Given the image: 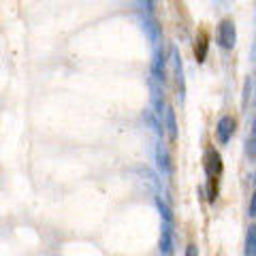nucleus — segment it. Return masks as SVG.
<instances>
[{
  "instance_id": "f257e3e1",
  "label": "nucleus",
  "mask_w": 256,
  "mask_h": 256,
  "mask_svg": "<svg viewBox=\"0 0 256 256\" xmlns=\"http://www.w3.org/2000/svg\"><path fill=\"white\" fill-rule=\"evenodd\" d=\"M216 41L222 50H233L237 41V32H235V22L233 20H222L218 32H216Z\"/></svg>"
},
{
  "instance_id": "f03ea898",
  "label": "nucleus",
  "mask_w": 256,
  "mask_h": 256,
  "mask_svg": "<svg viewBox=\"0 0 256 256\" xmlns=\"http://www.w3.org/2000/svg\"><path fill=\"white\" fill-rule=\"evenodd\" d=\"M235 128H237L235 118H230V116H224V118H220L218 128H216V134H218V141H220V143H228V141H230V137H233V134H235Z\"/></svg>"
},
{
  "instance_id": "7ed1b4c3",
  "label": "nucleus",
  "mask_w": 256,
  "mask_h": 256,
  "mask_svg": "<svg viewBox=\"0 0 256 256\" xmlns=\"http://www.w3.org/2000/svg\"><path fill=\"white\" fill-rule=\"evenodd\" d=\"M205 169H207V178H210V175H220L222 173V158L214 148H210L207 154H205Z\"/></svg>"
},
{
  "instance_id": "20e7f679",
  "label": "nucleus",
  "mask_w": 256,
  "mask_h": 256,
  "mask_svg": "<svg viewBox=\"0 0 256 256\" xmlns=\"http://www.w3.org/2000/svg\"><path fill=\"white\" fill-rule=\"evenodd\" d=\"M173 250V222L162 220V237H160V252L171 254Z\"/></svg>"
},
{
  "instance_id": "39448f33",
  "label": "nucleus",
  "mask_w": 256,
  "mask_h": 256,
  "mask_svg": "<svg viewBox=\"0 0 256 256\" xmlns=\"http://www.w3.org/2000/svg\"><path fill=\"white\" fill-rule=\"evenodd\" d=\"M152 75H154L156 82L164 84V56H162V52L156 54L154 64H152Z\"/></svg>"
},
{
  "instance_id": "423d86ee",
  "label": "nucleus",
  "mask_w": 256,
  "mask_h": 256,
  "mask_svg": "<svg viewBox=\"0 0 256 256\" xmlns=\"http://www.w3.org/2000/svg\"><path fill=\"white\" fill-rule=\"evenodd\" d=\"M207 34L205 32H198V36H196V45H194V54H196V60L198 62H203L205 60V56H207Z\"/></svg>"
},
{
  "instance_id": "0eeeda50",
  "label": "nucleus",
  "mask_w": 256,
  "mask_h": 256,
  "mask_svg": "<svg viewBox=\"0 0 256 256\" xmlns=\"http://www.w3.org/2000/svg\"><path fill=\"white\" fill-rule=\"evenodd\" d=\"M173 66H175V79H178L180 94H184V70H182V58L178 50H173Z\"/></svg>"
},
{
  "instance_id": "6e6552de",
  "label": "nucleus",
  "mask_w": 256,
  "mask_h": 256,
  "mask_svg": "<svg viewBox=\"0 0 256 256\" xmlns=\"http://www.w3.org/2000/svg\"><path fill=\"white\" fill-rule=\"evenodd\" d=\"M246 254H248V256H256V224L248 226V235H246Z\"/></svg>"
},
{
  "instance_id": "1a4fd4ad",
  "label": "nucleus",
  "mask_w": 256,
  "mask_h": 256,
  "mask_svg": "<svg viewBox=\"0 0 256 256\" xmlns=\"http://www.w3.org/2000/svg\"><path fill=\"white\" fill-rule=\"evenodd\" d=\"M156 160H158V169L162 171V173L169 175V173H171V162H169V156H166V152H164L162 148H158V152H156Z\"/></svg>"
},
{
  "instance_id": "9d476101",
  "label": "nucleus",
  "mask_w": 256,
  "mask_h": 256,
  "mask_svg": "<svg viewBox=\"0 0 256 256\" xmlns=\"http://www.w3.org/2000/svg\"><path fill=\"white\" fill-rule=\"evenodd\" d=\"M166 128H169V139L175 141L178 139V124H175V111L173 109H166Z\"/></svg>"
},
{
  "instance_id": "9b49d317",
  "label": "nucleus",
  "mask_w": 256,
  "mask_h": 256,
  "mask_svg": "<svg viewBox=\"0 0 256 256\" xmlns=\"http://www.w3.org/2000/svg\"><path fill=\"white\" fill-rule=\"evenodd\" d=\"M210 203H214L218 198V175H210Z\"/></svg>"
},
{
  "instance_id": "f8f14e48",
  "label": "nucleus",
  "mask_w": 256,
  "mask_h": 256,
  "mask_svg": "<svg viewBox=\"0 0 256 256\" xmlns=\"http://www.w3.org/2000/svg\"><path fill=\"white\" fill-rule=\"evenodd\" d=\"M246 152H248V156H250V158H256V130H254V134H252V139L248 141Z\"/></svg>"
},
{
  "instance_id": "ddd939ff",
  "label": "nucleus",
  "mask_w": 256,
  "mask_h": 256,
  "mask_svg": "<svg viewBox=\"0 0 256 256\" xmlns=\"http://www.w3.org/2000/svg\"><path fill=\"white\" fill-rule=\"evenodd\" d=\"M250 88H252V82L250 79H246V84H244V100H242L244 107L248 105V98H250Z\"/></svg>"
},
{
  "instance_id": "4468645a",
  "label": "nucleus",
  "mask_w": 256,
  "mask_h": 256,
  "mask_svg": "<svg viewBox=\"0 0 256 256\" xmlns=\"http://www.w3.org/2000/svg\"><path fill=\"white\" fill-rule=\"evenodd\" d=\"M146 120H148V122L152 124V128H154V130H156L158 134H162V128H160V124L156 122L154 118H152V114H150V111H146Z\"/></svg>"
},
{
  "instance_id": "2eb2a0df",
  "label": "nucleus",
  "mask_w": 256,
  "mask_h": 256,
  "mask_svg": "<svg viewBox=\"0 0 256 256\" xmlns=\"http://www.w3.org/2000/svg\"><path fill=\"white\" fill-rule=\"evenodd\" d=\"M250 216H252V218H256V192H254V196L250 201Z\"/></svg>"
},
{
  "instance_id": "dca6fc26",
  "label": "nucleus",
  "mask_w": 256,
  "mask_h": 256,
  "mask_svg": "<svg viewBox=\"0 0 256 256\" xmlns=\"http://www.w3.org/2000/svg\"><path fill=\"white\" fill-rule=\"evenodd\" d=\"M186 254H188V256H194V254H198V250H196V248H194V246H188V250H186Z\"/></svg>"
},
{
  "instance_id": "f3484780",
  "label": "nucleus",
  "mask_w": 256,
  "mask_h": 256,
  "mask_svg": "<svg viewBox=\"0 0 256 256\" xmlns=\"http://www.w3.org/2000/svg\"><path fill=\"white\" fill-rule=\"evenodd\" d=\"M252 128H254V130H256V118H254V122H252Z\"/></svg>"
},
{
  "instance_id": "a211bd4d",
  "label": "nucleus",
  "mask_w": 256,
  "mask_h": 256,
  "mask_svg": "<svg viewBox=\"0 0 256 256\" xmlns=\"http://www.w3.org/2000/svg\"><path fill=\"white\" fill-rule=\"evenodd\" d=\"M254 182H256V175H254Z\"/></svg>"
}]
</instances>
